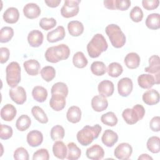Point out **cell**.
Instances as JSON below:
<instances>
[{"label": "cell", "mask_w": 160, "mask_h": 160, "mask_svg": "<svg viewBox=\"0 0 160 160\" xmlns=\"http://www.w3.org/2000/svg\"><path fill=\"white\" fill-rule=\"evenodd\" d=\"M102 130L99 124H95L92 126L86 125L82 129L79 131L76 135L78 142L83 146H87L91 144L94 139L99 137Z\"/></svg>", "instance_id": "cell-1"}, {"label": "cell", "mask_w": 160, "mask_h": 160, "mask_svg": "<svg viewBox=\"0 0 160 160\" xmlns=\"http://www.w3.org/2000/svg\"><path fill=\"white\" fill-rule=\"evenodd\" d=\"M71 51L69 48L65 44L51 46L47 49L44 56L48 62L57 63L60 61L67 59Z\"/></svg>", "instance_id": "cell-2"}, {"label": "cell", "mask_w": 160, "mask_h": 160, "mask_svg": "<svg viewBox=\"0 0 160 160\" xmlns=\"http://www.w3.org/2000/svg\"><path fill=\"white\" fill-rule=\"evenodd\" d=\"M108 44L101 34H96L87 45V51L91 58L99 57L102 52L108 49Z\"/></svg>", "instance_id": "cell-3"}, {"label": "cell", "mask_w": 160, "mask_h": 160, "mask_svg": "<svg viewBox=\"0 0 160 160\" xmlns=\"http://www.w3.org/2000/svg\"><path fill=\"white\" fill-rule=\"evenodd\" d=\"M105 32L113 47L121 48L124 46L126 41V36L118 25L115 24L108 25L105 28Z\"/></svg>", "instance_id": "cell-4"}, {"label": "cell", "mask_w": 160, "mask_h": 160, "mask_svg": "<svg viewBox=\"0 0 160 160\" xmlns=\"http://www.w3.org/2000/svg\"><path fill=\"white\" fill-rule=\"evenodd\" d=\"M145 115L144 108L141 104H136L132 108L125 109L122 113L124 121L130 125L141 120Z\"/></svg>", "instance_id": "cell-5"}, {"label": "cell", "mask_w": 160, "mask_h": 160, "mask_svg": "<svg viewBox=\"0 0 160 160\" xmlns=\"http://www.w3.org/2000/svg\"><path fill=\"white\" fill-rule=\"evenodd\" d=\"M7 84L11 88L16 87L21 81V67L18 62L12 61L6 68Z\"/></svg>", "instance_id": "cell-6"}, {"label": "cell", "mask_w": 160, "mask_h": 160, "mask_svg": "<svg viewBox=\"0 0 160 160\" xmlns=\"http://www.w3.org/2000/svg\"><path fill=\"white\" fill-rule=\"evenodd\" d=\"M80 0H66L61 9V14L65 18L76 16L79 11Z\"/></svg>", "instance_id": "cell-7"}, {"label": "cell", "mask_w": 160, "mask_h": 160, "mask_svg": "<svg viewBox=\"0 0 160 160\" xmlns=\"http://www.w3.org/2000/svg\"><path fill=\"white\" fill-rule=\"evenodd\" d=\"M149 66L145 68L144 71L152 74L155 79V84H159L160 81V58L158 55H152L149 58Z\"/></svg>", "instance_id": "cell-8"}, {"label": "cell", "mask_w": 160, "mask_h": 160, "mask_svg": "<svg viewBox=\"0 0 160 160\" xmlns=\"http://www.w3.org/2000/svg\"><path fill=\"white\" fill-rule=\"evenodd\" d=\"M132 152V146L127 142H122L118 145L114 151V156L118 159L126 160L130 158Z\"/></svg>", "instance_id": "cell-9"}, {"label": "cell", "mask_w": 160, "mask_h": 160, "mask_svg": "<svg viewBox=\"0 0 160 160\" xmlns=\"http://www.w3.org/2000/svg\"><path fill=\"white\" fill-rule=\"evenodd\" d=\"M9 95L11 100L19 105L24 104L27 98L26 92L22 86L12 88L9 91Z\"/></svg>", "instance_id": "cell-10"}, {"label": "cell", "mask_w": 160, "mask_h": 160, "mask_svg": "<svg viewBox=\"0 0 160 160\" xmlns=\"http://www.w3.org/2000/svg\"><path fill=\"white\" fill-rule=\"evenodd\" d=\"M132 88V81L129 78H121L118 82V91L121 96H128L131 93Z\"/></svg>", "instance_id": "cell-11"}, {"label": "cell", "mask_w": 160, "mask_h": 160, "mask_svg": "<svg viewBox=\"0 0 160 160\" xmlns=\"http://www.w3.org/2000/svg\"><path fill=\"white\" fill-rule=\"evenodd\" d=\"M66 96L60 93H52L49 100L50 107L56 111L62 110L66 106Z\"/></svg>", "instance_id": "cell-12"}, {"label": "cell", "mask_w": 160, "mask_h": 160, "mask_svg": "<svg viewBox=\"0 0 160 160\" xmlns=\"http://www.w3.org/2000/svg\"><path fill=\"white\" fill-rule=\"evenodd\" d=\"M98 90L100 96L104 98L110 97L114 91V84L109 80L102 81L98 84Z\"/></svg>", "instance_id": "cell-13"}, {"label": "cell", "mask_w": 160, "mask_h": 160, "mask_svg": "<svg viewBox=\"0 0 160 160\" xmlns=\"http://www.w3.org/2000/svg\"><path fill=\"white\" fill-rule=\"evenodd\" d=\"M41 11L39 6L33 2L26 4L23 8L24 15L28 19H33L38 18L41 14Z\"/></svg>", "instance_id": "cell-14"}, {"label": "cell", "mask_w": 160, "mask_h": 160, "mask_svg": "<svg viewBox=\"0 0 160 160\" xmlns=\"http://www.w3.org/2000/svg\"><path fill=\"white\" fill-rule=\"evenodd\" d=\"M142 99L146 104L152 106L158 104L159 102L160 96L158 91L154 89H151L143 93Z\"/></svg>", "instance_id": "cell-15"}, {"label": "cell", "mask_w": 160, "mask_h": 160, "mask_svg": "<svg viewBox=\"0 0 160 160\" xmlns=\"http://www.w3.org/2000/svg\"><path fill=\"white\" fill-rule=\"evenodd\" d=\"M86 155L90 159L99 160L104 158V151L101 146L96 144L86 149Z\"/></svg>", "instance_id": "cell-16"}, {"label": "cell", "mask_w": 160, "mask_h": 160, "mask_svg": "<svg viewBox=\"0 0 160 160\" xmlns=\"http://www.w3.org/2000/svg\"><path fill=\"white\" fill-rule=\"evenodd\" d=\"M26 139L30 146L33 148L38 147L41 145L43 141V135L39 131L32 130L28 133Z\"/></svg>", "instance_id": "cell-17"}, {"label": "cell", "mask_w": 160, "mask_h": 160, "mask_svg": "<svg viewBox=\"0 0 160 160\" xmlns=\"http://www.w3.org/2000/svg\"><path fill=\"white\" fill-rule=\"evenodd\" d=\"M43 34L37 29L30 31L28 35V43L33 48L39 47L43 42Z\"/></svg>", "instance_id": "cell-18"}, {"label": "cell", "mask_w": 160, "mask_h": 160, "mask_svg": "<svg viewBox=\"0 0 160 160\" xmlns=\"http://www.w3.org/2000/svg\"><path fill=\"white\" fill-rule=\"evenodd\" d=\"M66 36V32L62 26H58L55 29L47 34V40L49 42L53 43L62 40Z\"/></svg>", "instance_id": "cell-19"}, {"label": "cell", "mask_w": 160, "mask_h": 160, "mask_svg": "<svg viewBox=\"0 0 160 160\" xmlns=\"http://www.w3.org/2000/svg\"><path fill=\"white\" fill-rule=\"evenodd\" d=\"M102 142L107 147H112L118 141V134L111 129H106L101 137Z\"/></svg>", "instance_id": "cell-20"}, {"label": "cell", "mask_w": 160, "mask_h": 160, "mask_svg": "<svg viewBox=\"0 0 160 160\" xmlns=\"http://www.w3.org/2000/svg\"><path fill=\"white\" fill-rule=\"evenodd\" d=\"M108 101L107 99L100 95L94 96L91 99V107L96 112H102L107 109Z\"/></svg>", "instance_id": "cell-21"}, {"label": "cell", "mask_w": 160, "mask_h": 160, "mask_svg": "<svg viewBox=\"0 0 160 160\" xmlns=\"http://www.w3.org/2000/svg\"><path fill=\"white\" fill-rule=\"evenodd\" d=\"M17 110L11 104H5L1 110V117L5 121H12L16 116Z\"/></svg>", "instance_id": "cell-22"}, {"label": "cell", "mask_w": 160, "mask_h": 160, "mask_svg": "<svg viewBox=\"0 0 160 160\" xmlns=\"http://www.w3.org/2000/svg\"><path fill=\"white\" fill-rule=\"evenodd\" d=\"M24 68L26 72L30 76H36L39 74L41 65L39 62L35 59H29L24 62Z\"/></svg>", "instance_id": "cell-23"}, {"label": "cell", "mask_w": 160, "mask_h": 160, "mask_svg": "<svg viewBox=\"0 0 160 160\" xmlns=\"http://www.w3.org/2000/svg\"><path fill=\"white\" fill-rule=\"evenodd\" d=\"M3 19L9 24H14L18 22L19 18V12L17 8L14 7L8 8L3 13Z\"/></svg>", "instance_id": "cell-24"}, {"label": "cell", "mask_w": 160, "mask_h": 160, "mask_svg": "<svg viewBox=\"0 0 160 160\" xmlns=\"http://www.w3.org/2000/svg\"><path fill=\"white\" fill-rule=\"evenodd\" d=\"M52 152L55 157L60 159H64L67 156L68 148L61 141H56L52 146Z\"/></svg>", "instance_id": "cell-25"}, {"label": "cell", "mask_w": 160, "mask_h": 160, "mask_svg": "<svg viewBox=\"0 0 160 160\" xmlns=\"http://www.w3.org/2000/svg\"><path fill=\"white\" fill-rule=\"evenodd\" d=\"M138 82L141 88L150 89L155 84V79L151 74H142L138 76Z\"/></svg>", "instance_id": "cell-26"}, {"label": "cell", "mask_w": 160, "mask_h": 160, "mask_svg": "<svg viewBox=\"0 0 160 160\" xmlns=\"http://www.w3.org/2000/svg\"><path fill=\"white\" fill-rule=\"evenodd\" d=\"M141 59L139 56L134 52L128 53L124 58V64L126 67L131 69H136L140 64Z\"/></svg>", "instance_id": "cell-27"}, {"label": "cell", "mask_w": 160, "mask_h": 160, "mask_svg": "<svg viewBox=\"0 0 160 160\" xmlns=\"http://www.w3.org/2000/svg\"><path fill=\"white\" fill-rule=\"evenodd\" d=\"M81 114V109L78 106H72L68 109L66 113V118L69 122L76 124L80 121Z\"/></svg>", "instance_id": "cell-28"}, {"label": "cell", "mask_w": 160, "mask_h": 160, "mask_svg": "<svg viewBox=\"0 0 160 160\" xmlns=\"http://www.w3.org/2000/svg\"><path fill=\"white\" fill-rule=\"evenodd\" d=\"M68 30L71 36L78 37L83 33L84 26L79 21H71L68 24Z\"/></svg>", "instance_id": "cell-29"}, {"label": "cell", "mask_w": 160, "mask_h": 160, "mask_svg": "<svg viewBox=\"0 0 160 160\" xmlns=\"http://www.w3.org/2000/svg\"><path fill=\"white\" fill-rule=\"evenodd\" d=\"M32 96L36 101L43 102L47 99L48 91L45 88L41 86H36L32 90Z\"/></svg>", "instance_id": "cell-30"}, {"label": "cell", "mask_w": 160, "mask_h": 160, "mask_svg": "<svg viewBox=\"0 0 160 160\" xmlns=\"http://www.w3.org/2000/svg\"><path fill=\"white\" fill-rule=\"evenodd\" d=\"M68 153L66 158L69 160L78 159L81 155V149L73 142H70L67 144Z\"/></svg>", "instance_id": "cell-31"}, {"label": "cell", "mask_w": 160, "mask_h": 160, "mask_svg": "<svg viewBox=\"0 0 160 160\" xmlns=\"http://www.w3.org/2000/svg\"><path fill=\"white\" fill-rule=\"evenodd\" d=\"M146 26L152 30L160 28V15L158 13H152L148 16L146 19Z\"/></svg>", "instance_id": "cell-32"}, {"label": "cell", "mask_w": 160, "mask_h": 160, "mask_svg": "<svg viewBox=\"0 0 160 160\" xmlns=\"http://www.w3.org/2000/svg\"><path fill=\"white\" fill-rule=\"evenodd\" d=\"M31 113L34 118L41 124H46L48 122V118L44 110L38 106H34L31 109Z\"/></svg>", "instance_id": "cell-33"}, {"label": "cell", "mask_w": 160, "mask_h": 160, "mask_svg": "<svg viewBox=\"0 0 160 160\" xmlns=\"http://www.w3.org/2000/svg\"><path fill=\"white\" fill-rule=\"evenodd\" d=\"M31 124V118L26 114L21 115L16 122V127L19 131L27 130Z\"/></svg>", "instance_id": "cell-34"}, {"label": "cell", "mask_w": 160, "mask_h": 160, "mask_svg": "<svg viewBox=\"0 0 160 160\" xmlns=\"http://www.w3.org/2000/svg\"><path fill=\"white\" fill-rule=\"evenodd\" d=\"M72 63L75 67L82 69L87 66L88 61L84 53L81 51H78L72 57Z\"/></svg>", "instance_id": "cell-35"}, {"label": "cell", "mask_w": 160, "mask_h": 160, "mask_svg": "<svg viewBox=\"0 0 160 160\" xmlns=\"http://www.w3.org/2000/svg\"><path fill=\"white\" fill-rule=\"evenodd\" d=\"M106 71L109 76L112 78H118L122 73L123 68L119 63L113 62L108 65Z\"/></svg>", "instance_id": "cell-36"}, {"label": "cell", "mask_w": 160, "mask_h": 160, "mask_svg": "<svg viewBox=\"0 0 160 160\" xmlns=\"http://www.w3.org/2000/svg\"><path fill=\"white\" fill-rule=\"evenodd\" d=\"M160 139L158 136L150 137L146 143L148 149L152 153H158L160 151Z\"/></svg>", "instance_id": "cell-37"}, {"label": "cell", "mask_w": 160, "mask_h": 160, "mask_svg": "<svg viewBox=\"0 0 160 160\" xmlns=\"http://www.w3.org/2000/svg\"><path fill=\"white\" fill-rule=\"evenodd\" d=\"M101 122L108 126H115L118 121V118L113 112H108L102 114L101 117Z\"/></svg>", "instance_id": "cell-38"}, {"label": "cell", "mask_w": 160, "mask_h": 160, "mask_svg": "<svg viewBox=\"0 0 160 160\" xmlns=\"http://www.w3.org/2000/svg\"><path fill=\"white\" fill-rule=\"evenodd\" d=\"M91 71L92 73L97 76L104 75L106 72L105 64L102 61H94L91 65Z\"/></svg>", "instance_id": "cell-39"}, {"label": "cell", "mask_w": 160, "mask_h": 160, "mask_svg": "<svg viewBox=\"0 0 160 160\" xmlns=\"http://www.w3.org/2000/svg\"><path fill=\"white\" fill-rule=\"evenodd\" d=\"M42 78L46 82L51 81L56 76V70L51 66H44L40 71Z\"/></svg>", "instance_id": "cell-40"}, {"label": "cell", "mask_w": 160, "mask_h": 160, "mask_svg": "<svg viewBox=\"0 0 160 160\" xmlns=\"http://www.w3.org/2000/svg\"><path fill=\"white\" fill-rule=\"evenodd\" d=\"M14 36V30L9 26H4L0 31V42L6 43L9 42Z\"/></svg>", "instance_id": "cell-41"}, {"label": "cell", "mask_w": 160, "mask_h": 160, "mask_svg": "<svg viewBox=\"0 0 160 160\" xmlns=\"http://www.w3.org/2000/svg\"><path fill=\"white\" fill-rule=\"evenodd\" d=\"M50 135L52 141L61 140L64 138L65 135L64 129L60 125H56L51 128Z\"/></svg>", "instance_id": "cell-42"}, {"label": "cell", "mask_w": 160, "mask_h": 160, "mask_svg": "<svg viewBox=\"0 0 160 160\" xmlns=\"http://www.w3.org/2000/svg\"><path fill=\"white\" fill-rule=\"evenodd\" d=\"M57 24L56 20L53 18H42L40 19L39 24V26L45 31H48L56 26Z\"/></svg>", "instance_id": "cell-43"}, {"label": "cell", "mask_w": 160, "mask_h": 160, "mask_svg": "<svg viewBox=\"0 0 160 160\" xmlns=\"http://www.w3.org/2000/svg\"><path fill=\"white\" fill-rule=\"evenodd\" d=\"M51 92V94L60 93L67 97L68 95V88L65 83L62 82H58L52 86Z\"/></svg>", "instance_id": "cell-44"}, {"label": "cell", "mask_w": 160, "mask_h": 160, "mask_svg": "<svg viewBox=\"0 0 160 160\" xmlns=\"http://www.w3.org/2000/svg\"><path fill=\"white\" fill-rule=\"evenodd\" d=\"M129 16L131 19L135 22H139L143 18V12L139 6H134L130 11Z\"/></svg>", "instance_id": "cell-45"}, {"label": "cell", "mask_w": 160, "mask_h": 160, "mask_svg": "<svg viewBox=\"0 0 160 160\" xmlns=\"http://www.w3.org/2000/svg\"><path fill=\"white\" fill-rule=\"evenodd\" d=\"M13 156L16 160H28L29 158L28 151L23 147L18 148L14 151Z\"/></svg>", "instance_id": "cell-46"}, {"label": "cell", "mask_w": 160, "mask_h": 160, "mask_svg": "<svg viewBox=\"0 0 160 160\" xmlns=\"http://www.w3.org/2000/svg\"><path fill=\"white\" fill-rule=\"evenodd\" d=\"M13 133L12 129L11 126L1 124V132L0 138L1 139L7 140L12 137Z\"/></svg>", "instance_id": "cell-47"}, {"label": "cell", "mask_w": 160, "mask_h": 160, "mask_svg": "<svg viewBox=\"0 0 160 160\" xmlns=\"http://www.w3.org/2000/svg\"><path fill=\"white\" fill-rule=\"evenodd\" d=\"M49 154L46 149L41 148L34 152L32 156L33 160H48Z\"/></svg>", "instance_id": "cell-48"}, {"label": "cell", "mask_w": 160, "mask_h": 160, "mask_svg": "<svg viewBox=\"0 0 160 160\" xmlns=\"http://www.w3.org/2000/svg\"><path fill=\"white\" fill-rule=\"evenodd\" d=\"M159 0H142V7L148 11H151L156 9L159 6Z\"/></svg>", "instance_id": "cell-49"}, {"label": "cell", "mask_w": 160, "mask_h": 160, "mask_svg": "<svg viewBox=\"0 0 160 160\" xmlns=\"http://www.w3.org/2000/svg\"><path fill=\"white\" fill-rule=\"evenodd\" d=\"M131 1L129 0H115L116 9L126 11L131 6Z\"/></svg>", "instance_id": "cell-50"}, {"label": "cell", "mask_w": 160, "mask_h": 160, "mask_svg": "<svg viewBox=\"0 0 160 160\" xmlns=\"http://www.w3.org/2000/svg\"><path fill=\"white\" fill-rule=\"evenodd\" d=\"M149 128L154 132H159L160 130V118L159 116L153 117L149 122Z\"/></svg>", "instance_id": "cell-51"}, {"label": "cell", "mask_w": 160, "mask_h": 160, "mask_svg": "<svg viewBox=\"0 0 160 160\" xmlns=\"http://www.w3.org/2000/svg\"><path fill=\"white\" fill-rule=\"evenodd\" d=\"M0 52H1L0 62L1 64H4L8 61L9 58V55H10L9 50L7 48L1 47L0 48Z\"/></svg>", "instance_id": "cell-52"}, {"label": "cell", "mask_w": 160, "mask_h": 160, "mask_svg": "<svg viewBox=\"0 0 160 160\" xmlns=\"http://www.w3.org/2000/svg\"><path fill=\"white\" fill-rule=\"evenodd\" d=\"M103 3L106 8L108 9H112V10L116 9L115 0H105L104 1Z\"/></svg>", "instance_id": "cell-53"}, {"label": "cell", "mask_w": 160, "mask_h": 160, "mask_svg": "<svg viewBox=\"0 0 160 160\" xmlns=\"http://www.w3.org/2000/svg\"><path fill=\"white\" fill-rule=\"evenodd\" d=\"M61 0H49V1H44V2L48 7L50 8H56L58 7L59 4L61 3Z\"/></svg>", "instance_id": "cell-54"}, {"label": "cell", "mask_w": 160, "mask_h": 160, "mask_svg": "<svg viewBox=\"0 0 160 160\" xmlns=\"http://www.w3.org/2000/svg\"><path fill=\"white\" fill-rule=\"evenodd\" d=\"M138 160L140 159H143V160H152V158L151 156H150L149 154H141L139 157H138Z\"/></svg>", "instance_id": "cell-55"}]
</instances>
